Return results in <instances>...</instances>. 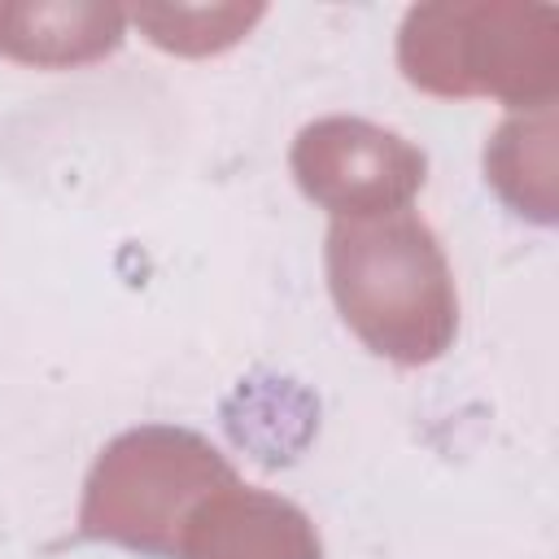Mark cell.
Masks as SVG:
<instances>
[{
  "label": "cell",
  "instance_id": "obj_1",
  "mask_svg": "<svg viewBox=\"0 0 559 559\" xmlns=\"http://www.w3.org/2000/svg\"><path fill=\"white\" fill-rule=\"evenodd\" d=\"M328 293L345 328L397 367L437 362L459 336V288L437 231L411 214L332 218Z\"/></svg>",
  "mask_w": 559,
  "mask_h": 559
},
{
  "label": "cell",
  "instance_id": "obj_7",
  "mask_svg": "<svg viewBox=\"0 0 559 559\" xmlns=\"http://www.w3.org/2000/svg\"><path fill=\"white\" fill-rule=\"evenodd\" d=\"M253 17H262V9H140L135 13V22L148 31L157 48L183 52V57L231 48Z\"/></svg>",
  "mask_w": 559,
  "mask_h": 559
},
{
  "label": "cell",
  "instance_id": "obj_4",
  "mask_svg": "<svg viewBox=\"0 0 559 559\" xmlns=\"http://www.w3.org/2000/svg\"><path fill=\"white\" fill-rule=\"evenodd\" d=\"M288 170L306 201L332 218H376L415 201L428 179V157L393 127L328 114L297 131Z\"/></svg>",
  "mask_w": 559,
  "mask_h": 559
},
{
  "label": "cell",
  "instance_id": "obj_3",
  "mask_svg": "<svg viewBox=\"0 0 559 559\" xmlns=\"http://www.w3.org/2000/svg\"><path fill=\"white\" fill-rule=\"evenodd\" d=\"M231 480L240 476L210 437L175 424H140L96 454L74 533L148 559H175L197 502Z\"/></svg>",
  "mask_w": 559,
  "mask_h": 559
},
{
  "label": "cell",
  "instance_id": "obj_6",
  "mask_svg": "<svg viewBox=\"0 0 559 559\" xmlns=\"http://www.w3.org/2000/svg\"><path fill=\"white\" fill-rule=\"evenodd\" d=\"M127 13L114 4H0V57L22 66H83L122 44Z\"/></svg>",
  "mask_w": 559,
  "mask_h": 559
},
{
  "label": "cell",
  "instance_id": "obj_5",
  "mask_svg": "<svg viewBox=\"0 0 559 559\" xmlns=\"http://www.w3.org/2000/svg\"><path fill=\"white\" fill-rule=\"evenodd\" d=\"M175 559H323V542L297 502L231 480L197 502Z\"/></svg>",
  "mask_w": 559,
  "mask_h": 559
},
{
  "label": "cell",
  "instance_id": "obj_2",
  "mask_svg": "<svg viewBox=\"0 0 559 559\" xmlns=\"http://www.w3.org/2000/svg\"><path fill=\"white\" fill-rule=\"evenodd\" d=\"M397 70L428 96H489L520 114L550 109L559 87V9L520 0L415 4L397 31Z\"/></svg>",
  "mask_w": 559,
  "mask_h": 559
}]
</instances>
